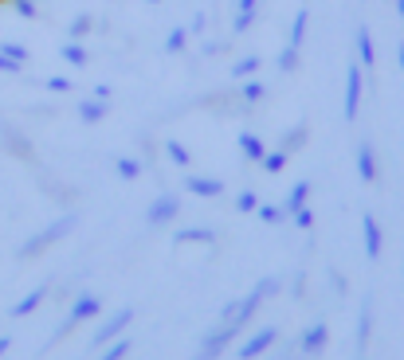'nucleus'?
Wrapping results in <instances>:
<instances>
[{"label": "nucleus", "mask_w": 404, "mask_h": 360, "mask_svg": "<svg viewBox=\"0 0 404 360\" xmlns=\"http://www.w3.org/2000/svg\"><path fill=\"white\" fill-rule=\"evenodd\" d=\"M361 243H365L369 262H377L381 255H385V231H381L377 216H365V219H361Z\"/></svg>", "instance_id": "obj_10"}, {"label": "nucleus", "mask_w": 404, "mask_h": 360, "mask_svg": "<svg viewBox=\"0 0 404 360\" xmlns=\"http://www.w3.org/2000/svg\"><path fill=\"white\" fill-rule=\"evenodd\" d=\"M204 24H208V16H204V12H196V16H193V32H204Z\"/></svg>", "instance_id": "obj_43"}, {"label": "nucleus", "mask_w": 404, "mask_h": 360, "mask_svg": "<svg viewBox=\"0 0 404 360\" xmlns=\"http://www.w3.org/2000/svg\"><path fill=\"white\" fill-rule=\"evenodd\" d=\"M185 43H189V28H173V32L165 35V43H161V51H165V55H181Z\"/></svg>", "instance_id": "obj_28"}, {"label": "nucleus", "mask_w": 404, "mask_h": 360, "mask_svg": "<svg viewBox=\"0 0 404 360\" xmlns=\"http://www.w3.org/2000/svg\"><path fill=\"white\" fill-rule=\"evenodd\" d=\"M291 298H295V302L303 298V278H295V282H291Z\"/></svg>", "instance_id": "obj_44"}, {"label": "nucleus", "mask_w": 404, "mask_h": 360, "mask_svg": "<svg viewBox=\"0 0 404 360\" xmlns=\"http://www.w3.org/2000/svg\"><path fill=\"white\" fill-rule=\"evenodd\" d=\"M16 12L24 20H35V0H16Z\"/></svg>", "instance_id": "obj_40"}, {"label": "nucleus", "mask_w": 404, "mask_h": 360, "mask_svg": "<svg viewBox=\"0 0 404 360\" xmlns=\"http://www.w3.org/2000/svg\"><path fill=\"white\" fill-rule=\"evenodd\" d=\"M306 141H310V126H306V122H298V126H291V129L283 134V145H279V149H286V153H298Z\"/></svg>", "instance_id": "obj_21"}, {"label": "nucleus", "mask_w": 404, "mask_h": 360, "mask_svg": "<svg viewBox=\"0 0 404 360\" xmlns=\"http://www.w3.org/2000/svg\"><path fill=\"white\" fill-rule=\"evenodd\" d=\"M286 157H291L286 149H275V153H263V161H259V165L267 168L271 176H275V173H283V168H286Z\"/></svg>", "instance_id": "obj_33"}, {"label": "nucleus", "mask_w": 404, "mask_h": 360, "mask_svg": "<svg viewBox=\"0 0 404 360\" xmlns=\"http://www.w3.org/2000/svg\"><path fill=\"white\" fill-rule=\"evenodd\" d=\"M240 333H244V325H240V321H220L212 333L201 337V352H204V356H220V352H224L228 344L236 341Z\"/></svg>", "instance_id": "obj_5"}, {"label": "nucleus", "mask_w": 404, "mask_h": 360, "mask_svg": "<svg viewBox=\"0 0 404 360\" xmlns=\"http://www.w3.org/2000/svg\"><path fill=\"white\" fill-rule=\"evenodd\" d=\"M0 141H4V149H9L12 157H20V161H32L35 157L32 141H28V137L12 126V122H0Z\"/></svg>", "instance_id": "obj_9"}, {"label": "nucleus", "mask_w": 404, "mask_h": 360, "mask_svg": "<svg viewBox=\"0 0 404 360\" xmlns=\"http://www.w3.org/2000/svg\"><path fill=\"white\" fill-rule=\"evenodd\" d=\"M114 173H118V180H138V176L145 173V165L138 157H118V165H114Z\"/></svg>", "instance_id": "obj_27"}, {"label": "nucleus", "mask_w": 404, "mask_h": 360, "mask_svg": "<svg viewBox=\"0 0 404 360\" xmlns=\"http://www.w3.org/2000/svg\"><path fill=\"white\" fill-rule=\"evenodd\" d=\"M354 161H357V180H365V185H373L381 176V168H377V153H373V145L369 141H357V153H354Z\"/></svg>", "instance_id": "obj_11"}, {"label": "nucleus", "mask_w": 404, "mask_h": 360, "mask_svg": "<svg viewBox=\"0 0 404 360\" xmlns=\"http://www.w3.org/2000/svg\"><path fill=\"white\" fill-rule=\"evenodd\" d=\"M9 349H12V337H0V356H4Z\"/></svg>", "instance_id": "obj_46"}, {"label": "nucleus", "mask_w": 404, "mask_h": 360, "mask_svg": "<svg viewBox=\"0 0 404 360\" xmlns=\"http://www.w3.org/2000/svg\"><path fill=\"white\" fill-rule=\"evenodd\" d=\"M275 67L283 71V75H295V71H298V47H291V43H286V47L279 51V59H275Z\"/></svg>", "instance_id": "obj_31"}, {"label": "nucleus", "mask_w": 404, "mask_h": 360, "mask_svg": "<svg viewBox=\"0 0 404 360\" xmlns=\"http://www.w3.org/2000/svg\"><path fill=\"white\" fill-rule=\"evenodd\" d=\"M47 294H51V282H43V286H35L28 298H20L16 306H12V318H28V313H35L43 302H47Z\"/></svg>", "instance_id": "obj_15"}, {"label": "nucleus", "mask_w": 404, "mask_h": 360, "mask_svg": "<svg viewBox=\"0 0 404 360\" xmlns=\"http://www.w3.org/2000/svg\"><path fill=\"white\" fill-rule=\"evenodd\" d=\"M224 51H228L224 40H208V43H204V55H208V59H212V55H224Z\"/></svg>", "instance_id": "obj_41"}, {"label": "nucleus", "mask_w": 404, "mask_h": 360, "mask_svg": "<svg viewBox=\"0 0 404 360\" xmlns=\"http://www.w3.org/2000/svg\"><path fill=\"white\" fill-rule=\"evenodd\" d=\"M91 28H94V20H91V16H86V12H83V16H75V20H71L67 35H71V40H83V35L91 32Z\"/></svg>", "instance_id": "obj_34"}, {"label": "nucleus", "mask_w": 404, "mask_h": 360, "mask_svg": "<svg viewBox=\"0 0 404 360\" xmlns=\"http://www.w3.org/2000/svg\"><path fill=\"white\" fill-rule=\"evenodd\" d=\"M255 8H259V0H240L236 20H232V32H247V28L255 24Z\"/></svg>", "instance_id": "obj_23"}, {"label": "nucleus", "mask_w": 404, "mask_h": 360, "mask_svg": "<svg viewBox=\"0 0 404 360\" xmlns=\"http://www.w3.org/2000/svg\"><path fill=\"white\" fill-rule=\"evenodd\" d=\"M43 86H47V91H55V94H67L71 91V79H55V75H51Z\"/></svg>", "instance_id": "obj_39"}, {"label": "nucleus", "mask_w": 404, "mask_h": 360, "mask_svg": "<svg viewBox=\"0 0 404 360\" xmlns=\"http://www.w3.org/2000/svg\"><path fill=\"white\" fill-rule=\"evenodd\" d=\"M354 43H357V63L361 67H373V59H377V47H373V35H369V28H357V35H354Z\"/></svg>", "instance_id": "obj_20"}, {"label": "nucleus", "mask_w": 404, "mask_h": 360, "mask_svg": "<svg viewBox=\"0 0 404 360\" xmlns=\"http://www.w3.org/2000/svg\"><path fill=\"white\" fill-rule=\"evenodd\" d=\"M20 67H24V63H16V59H9L0 51V75H20Z\"/></svg>", "instance_id": "obj_38"}, {"label": "nucleus", "mask_w": 404, "mask_h": 360, "mask_svg": "<svg viewBox=\"0 0 404 360\" xmlns=\"http://www.w3.org/2000/svg\"><path fill=\"white\" fill-rule=\"evenodd\" d=\"M185 192L201 196V200H216V196H224V185H220L216 176H196V173H185Z\"/></svg>", "instance_id": "obj_12"}, {"label": "nucleus", "mask_w": 404, "mask_h": 360, "mask_svg": "<svg viewBox=\"0 0 404 360\" xmlns=\"http://www.w3.org/2000/svg\"><path fill=\"white\" fill-rule=\"evenodd\" d=\"M306 200H310V180H298V185H291V192L283 196V211L295 216L298 208H306Z\"/></svg>", "instance_id": "obj_19"}, {"label": "nucleus", "mask_w": 404, "mask_h": 360, "mask_svg": "<svg viewBox=\"0 0 404 360\" xmlns=\"http://www.w3.org/2000/svg\"><path fill=\"white\" fill-rule=\"evenodd\" d=\"M373 337V302H361V313H357V333H354V349L365 352Z\"/></svg>", "instance_id": "obj_16"}, {"label": "nucleus", "mask_w": 404, "mask_h": 360, "mask_svg": "<svg viewBox=\"0 0 404 360\" xmlns=\"http://www.w3.org/2000/svg\"><path fill=\"white\" fill-rule=\"evenodd\" d=\"M173 243H204V247H212L216 243V231H212L208 223H193V227L173 231Z\"/></svg>", "instance_id": "obj_14"}, {"label": "nucleus", "mask_w": 404, "mask_h": 360, "mask_svg": "<svg viewBox=\"0 0 404 360\" xmlns=\"http://www.w3.org/2000/svg\"><path fill=\"white\" fill-rule=\"evenodd\" d=\"M236 145H240V153H244V161H255V165H259L263 153H267L263 137H259V134H252V129H244V134L236 137Z\"/></svg>", "instance_id": "obj_18"}, {"label": "nucleus", "mask_w": 404, "mask_h": 360, "mask_svg": "<svg viewBox=\"0 0 404 360\" xmlns=\"http://www.w3.org/2000/svg\"><path fill=\"white\" fill-rule=\"evenodd\" d=\"M283 290V282L279 278H259V282L247 290V298H236V302H228L224 306V313H220V321H240V325H247V321L259 313V306L267 302V298H275V294Z\"/></svg>", "instance_id": "obj_1"}, {"label": "nucleus", "mask_w": 404, "mask_h": 360, "mask_svg": "<svg viewBox=\"0 0 404 360\" xmlns=\"http://www.w3.org/2000/svg\"><path fill=\"white\" fill-rule=\"evenodd\" d=\"M255 216H259L263 223H283V219H291L283 211V204H263V200H259V208H255Z\"/></svg>", "instance_id": "obj_32"}, {"label": "nucleus", "mask_w": 404, "mask_h": 360, "mask_svg": "<svg viewBox=\"0 0 404 360\" xmlns=\"http://www.w3.org/2000/svg\"><path fill=\"white\" fill-rule=\"evenodd\" d=\"M126 352H130V337H122V333L114 337V341L102 344V360H122Z\"/></svg>", "instance_id": "obj_30"}, {"label": "nucleus", "mask_w": 404, "mask_h": 360, "mask_svg": "<svg viewBox=\"0 0 404 360\" xmlns=\"http://www.w3.org/2000/svg\"><path fill=\"white\" fill-rule=\"evenodd\" d=\"M259 67H263V59H259V55H244V59H236V63H232V71H228V75L244 83V79H252Z\"/></svg>", "instance_id": "obj_24"}, {"label": "nucleus", "mask_w": 404, "mask_h": 360, "mask_svg": "<svg viewBox=\"0 0 404 360\" xmlns=\"http://www.w3.org/2000/svg\"><path fill=\"white\" fill-rule=\"evenodd\" d=\"M150 4H161V0H150Z\"/></svg>", "instance_id": "obj_48"}, {"label": "nucleus", "mask_w": 404, "mask_h": 360, "mask_svg": "<svg viewBox=\"0 0 404 360\" xmlns=\"http://www.w3.org/2000/svg\"><path fill=\"white\" fill-rule=\"evenodd\" d=\"M361 94H365V67L361 63H349L345 67V122H357V114H361Z\"/></svg>", "instance_id": "obj_4"}, {"label": "nucleus", "mask_w": 404, "mask_h": 360, "mask_svg": "<svg viewBox=\"0 0 404 360\" xmlns=\"http://www.w3.org/2000/svg\"><path fill=\"white\" fill-rule=\"evenodd\" d=\"M240 98H244V106H255V102L267 98V86H263L259 79H244V91H240Z\"/></svg>", "instance_id": "obj_29"}, {"label": "nucleus", "mask_w": 404, "mask_h": 360, "mask_svg": "<svg viewBox=\"0 0 404 360\" xmlns=\"http://www.w3.org/2000/svg\"><path fill=\"white\" fill-rule=\"evenodd\" d=\"M126 325H134V306H122V310H114L106 321H102L99 329H94V337H91V344L94 349H102L106 341H114L118 333H126Z\"/></svg>", "instance_id": "obj_6"}, {"label": "nucleus", "mask_w": 404, "mask_h": 360, "mask_svg": "<svg viewBox=\"0 0 404 360\" xmlns=\"http://www.w3.org/2000/svg\"><path fill=\"white\" fill-rule=\"evenodd\" d=\"M306 28H310V12L303 8V12H295V20H291V32H286V43L303 51V43H306Z\"/></svg>", "instance_id": "obj_22"}, {"label": "nucleus", "mask_w": 404, "mask_h": 360, "mask_svg": "<svg viewBox=\"0 0 404 360\" xmlns=\"http://www.w3.org/2000/svg\"><path fill=\"white\" fill-rule=\"evenodd\" d=\"M291 219H295V227H303V231H310V227H314V211L310 208H298Z\"/></svg>", "instance_id": "obj_37"}, {"label": "nucleus", "mask_w": 404, "mask_h": 360, "mask_svg": "<svg viewBox=\"0 0 404 360\" xmlns=\"http://www.w3.org/2000/svg\"><path fill=\"white\" fill-rule=\"evenodd\" d=\"M396 16H400V24H404V0H396Z\"/></svg>", "instance_id": "obj_47"}, {"label": "nucleus", "mask_w": 404, "mask_h": 360, "mask_svg": "<svg viewBox=\"0 0 404 360\" xmlns=\"http://www.w3.org/2000/svg\"><path fill=\"white\" fill-rule=\"evenodd\" d=\"M60 55L67 59L71 67H86V63H91V55H86V47H83V43H79V40L63 43V47H60Z\"/></svg>", "instance_id": "obj_25"}, {"label": "nucleus", "mask_w": 404, "mask_h": 360, "mask_svg": "<svg viewBox=\"0 0 404 360\" xmlns=\"http://www.w3.org/2000/svg\"><path fill=\"white\" fill-rule=\"evenodd\" d=\"M396 63H400V75H404V43H396Z\"/></svg>", "instance_id": "obj_45"}, {"label": "nucleus", "mask_w": 404, "mask_h": 360, "mask_svg": "<svg viewBox=\"0 0 404 360\" xmlns=\"http://www.w3.org/2000/svg\"><path fill=\"white\" fill-rule=\"evenodd\" d=\"M79 227V211H67V216H60V219H51L47 227H43V231H35L32 239H28L24 247H20V259H35V255H43L47 251L51 243H60V239H67L71 231H75Z\"/></svg>", "instance_id": "obj_2"}, {"label": "nucleus", "mask_w": 404, "mask_h": 360, "mask_svg": "<svg viewBox=\"0 0 404 360\" xmlns=\"http://www.w3.org/2000/svg\"><path fill=\"white\" fill-rule=\"evenodd\" d=\"M326 344H330V325H326V321H314V325H306L303 333H298V349H303L306 356L326 352Z\"/></svg>", "instance_id": "obj_8"}, {"label": "nucleus", "mask_w": 404, "mask_h": 360, "mask_svg": "<svg viewBox=\"0 0 404 360\" xmlns=\"http://www.w3.org/2000/svg\"><path fill=\"white\" fill-rule=\"evenodd\" d=\"M177 216H181V196H173V192H161L157 200H150V208H145V223L150 227H169Z\"/></svg>", "instance_id": "obj_7"}, {"label": "nucleus", "mask_w": 404, "mask_h": 360, "mask_svg": "<svg viewBox=\"0 0 404 360\" xmlns=\"http://www.w3.org/2000/svg\"><path fill=\"white\" fill-rule=\"evenodd\" d=\"M0 51L9 59H16V63H28V47H20V43H0Z\"/></svg>", "instance_id": "obj_36"}, {"label": "nucleus", "mask_w": 404, "mask_h": 360, "mask_svg": "<svg viewBox=\"0 0 404 360\" xmlns=\"http://www.w3.org/2000/svg\"><path fill=\"white\" fill-rule=\"evenodd\" d=\"M275 341H279V329L275 325H263L259 333H252L244 344H240V356H263Z\"/></svg>", "instance_id": "obj_13"}, {"label": "nucleus", "mask_w": 404, "mask_h": 360, "mask_svg": "<svg viewBox=\"0 0 404 360\" xmlns=\"http://www.w3.org/2000/svg\"><path fill=\"white\" fill-rule=\"evenodd\" d=\"M106 114H110V98H99V94H94V98H83V102H79V117H83L86 126L102 122Z\"/></svg>", "instance_id": "obj_17"}, {"label": "nucleus", "mask_w": 404, "mask_h": 360, "mask_svg": "<svg viewBox=\"0 0 404 360\" xmlns=\"http://www.w3.org/2000/svg\"><path fill=\"white\" fill-rule=\"evenodd\" d=\"M330 286H334V290H337V298H342V294L349 290V282H345L342 274H330Z\"/></svg>", "instance_id": "obj_42"}, {"label": "nucleus", "mask_w": 404, "mask_h": 360, "mask_svg": "<svg viewBox=\"0 0 404 360\" xmlns=\"http://www.w3.org/2000/svg\"><path fill=\"white\" fill-rule=\"evenodd\" d=\"M165 157L173 161V165H177V168H193V153H189V149H185V145H181V141H173V137H169V141H165Z\"/></svg>", "instance_id": "obj_26"}, {"label": "nucleus", "mask_w": 404, "mask_h": 360, "mask_svg": "<svg viewBox=\"0 0 404 360\" xmlns=\"http://www.w3.org/2000/svg\"><path fill=\"white\" fill-rule=\"evenodd\" d=\"M99 313H102V294H91V290L75 294V302H71V310H67V318H63V325L47 337V349H51V344H60L63 337H67L71 329L79 325V321H91V318H99Z\"/></svg>", "instance_id": "obj_3"}, {"label": "nucleus", "mask_w": 404, "mask_h": 360, "mask_svg": "<svg viewBox=\"0 0 404 360\" xmlns=\"http://www.w3.org/2000/svg\"><path fill=\"white\" fill-rule=\"evenodd\" d=\"M255 208H259V196H255L252 188H244V192L236 196V211H240V216H247V211H255Z\"/></svg>", "instance_id": "obj_35"}]
</instances>
